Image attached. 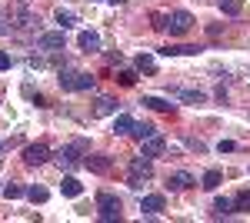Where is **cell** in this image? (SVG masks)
<instances>
[{
    "instance_id": "7402d4cb",
    "label": "cell",
    "mask_w": 250,
    "mask_h": 223,
    "mask_svg": "<svg viewBox=\"0 0 250 223\" xmlns=\"http://www.w3.org/2000/svg\"><path fill=\"white\" fill-rule=\"evenodd\" d=\"M57 23H60V30H70V27L77 23V17H74L70 10H63V7H60V10H57Z\"/></svg>"
},
{
    "instance_id": "7c38bea8",
    "label": "cell",
    "mask_w": 250,
    "mask_h": 223,
    "mask_svg": "<svg viewBox=\"0 0 250 223\" xmlns=\"http://www.w3.org/2000/svg\"><path fill=\"white\" fill-rule=\"evenodd\" d=\"M193 183H197V180H193L190 173H184V170L167 177V186H170V190H187V186H193Z\"/></svg>"
},
{
    "instance_id": "ffe728a7",
    "label": "cell",
    "mask_w": 250,
    "mask_h": 223,
    "mask_svg": "<svg viewBox=\"0 0 250 223\" xmlns=\"http://www.w3.org/2000/svg\"><path fill=\"white\" fill-rule=\"evenodd\" d=\"M220 180H224V173H220V170H207V173H204V180H200V186H204V190H217Z\"/></svg>"
},
{
    "instance_id": "d6986e66",
    "label": "cell",
    "mask_w": 250,
    "mask_h": 223,
    "mask_svg": "<svg viewBox=\"0 0 250 223\" xmlns=\"http://www.w3.org/2000/svg\"><path fill=\"white\" fill-rule=\"evenodd\" d=\"M233 200L230 197H217V200H213V213H217V217H227V213H233Z\"/></svg>"
},
{
    "instance_id": "4dcf8cb0",
    "label": "cell",
    "mask_w": 250,
    "mask_h": 223,
    "mask_svg": "<svg viewBox=\"0 0 250 223\" xmlns=\"http://www.w3.org/2000/svg\"><path fill=\"white\" fill-rule=\"evenodd\" d=\"M0 70H10V57L0 50Z\"/></svg>"
},
{
    "instance_id": "9a60e30c",
    "label": "cell",
    "mask_w": 250,
    "mask_h": 223,
    "mask_svg": "<svg viewBox=\"0 0 250 223\" xmlns=\"http://www.w3.org/2000/svg\"><path fill=\"white\" fill-rule=\"evenodd\" d=\"M60 193H63V197H80V193H83V183H80L77 177H63V183H60Z\"/></svg>"
},
{
    "instance_id": "9c48e42d",
    "label": "cell",
    "mask_w": 250,
    "mask_h": 223,
    "mask_svg": "<svg viewBox=\"0 0 250 223\" xmlns=\"http://www.w3.org/2000/svg\"><path fill=\"white\" fill-rule=\"evenodd\" d=\"M164 206H167L164 193H147V197L140 200V210H144V213H150V217H154V213H160Z\"/></svg>"
},
{
    "instance_id": "6da1fadb",
    "label": "cell",
    "mask_w": 250,
    "mask_h": 223,
    "mask_svg": "<svg viewBox=\"0 0 250 223\" xmlns=\"http://www.w3.org/2000/svg\"><path fill=\"white\" fill-rule=\"evenodd\" d=\"M150 173H154V167H150V157H134L130 160V173H127V186H134V190H140L144 186V180H150Z\"/></svg>"
},
{
    "instance_id": "52a82bcc",
    "label": "cell",
    "mask_w": 250,
    "mask_h": 223,
    "mask_svg": "<svg viewBox=\"0 0 250 223\" xmlns=\"http://www.w3.org/2000/svg\"><path fill=\"white\" fill-rule=\"evenodd\" d=\"M164 147H167V140H164L160 133H154V137H147V140L140 143V153L154 160V157H160V153H164Z\"/></svg>"
},
{
    "instance_id": "f546056e",
    "label": "cell",
    "mask_w": 250,
    "mask_h": 223,
    "mask_svg": "<svg viewBox=\"0 0 250 223\" xmlns=\"http://www.w3.org/2000/svg\"><path fill=\"white\" fill-rule=\"evenodd\" d=\"M217 150H220V153H233V150H237V143H233V140H220V143H217Z\"/></svg>"
},
{
    "instance_id": "7a4b0ae2",
    "label": "cell",
    "mask_w": 250,
    "mask_h": 223,
    "mask_svg": "<svg viewBox=\"0 0 250 223\" xmlns=\"http://www.w3.org/2000/svg\"><path fill=\"white\" fill-rule=\"evenodd\" d=\"M60 87L70 93H80V90H90L94 87V77L83 74V70H60Z\"/></svg>"
},
{
    "instance_id": "5bb4252c",
    "label": "cell",
    "mask_w": 250,
    "mask_h": 223,
    "mask_svg": "<svg viewBox=\"0 0 250 223\" xmlns=\"http://www.w3.org/2000/svg\"><path fill=\"white\" fill-rule=\"evenodd\" d=\"M140 103L150 107V110H160V113H173V103H170V100H164V97H144Z\"/></svg>"
},
{
    "instance_id": "f1b7e54d",
    "label": "cell",
    "mask_w": 250,
    "mask_h": 223,
    "mask_svg": "<svg viewBox=\"0 0 250 223\" xmlns=\"http://www.w3.org/2000/svg\"><path fill=\"white\" fill-rule=\"evenodd\" d=\"M233 203H237V210H250V190H244V193H240Z\"/></svg>"
},
{
    "instance_id": "ba28073f",
    "label": "cell",
    "mask_w": 250,
    "mask_h": 223,
    "mask_svg": "<svg viewBox=\"0 0 250 223\" xmlns=\"http://www.w3.org/2000/svg\"><path fill=\"white\" fill-rule=\"evenodd\" d=\"M60 47H63V30L40 34V37H37V50H60Z\"/></svg>"
},
{
    "instance_id": "8fae6325",
    "label": "cell",
    "mask_w": 250,
    "mask_h": 223,
    "mask_svg": "<svg viewBox=\"0 0 250 223\" xmlns=\"http://www.w3.org/2000/svg\"><path fill=\"white\" fill-rule=\"evenodd\" d=\"M77 43H80V50H87V54H97L100 50V37H97L94 30H83L77 37Z\"/></svg>"
},
{
    "instance_id": "d6a6232c",
    "label": "cell",
    "mask_w": 250,
    "mask_h": 223,
    "mask_svg": "<svg viewBox=\"0 0 250 223\" xmlns=\"http://www.w3.org/2000/svg\"><path fill=\"white\" fill-rule=\"evenodd\" d=\"M0 190H3V183H0Z\"/></svg>"
},
{
    "instance_id": "3957f363",
    "label": "cell",
    "mask_w": 250,
    "mask_h": 223,
    "mask_svg": "<svg viewBox=\"0 0 250 223\" xmlns=\"http://www.w3.org/2000/svg\"><path fill=\"white\" fill-rule=\"evenodd\" d=\"M97 213H100V220H120V197L117 193H97Z\"/></svg>"
},
{
    "instance_id": "4316f807",
    "label": "cell",
    "mask_w": 250,
    "mask_h": 223,
    "mask_svg": "<svg viewBox=\"0 0 250 223\" xmlns=\"http://www.w3.org/2000/svg\"><path fill=\"white\" fill-rule=\"evenodd\" d=\"M117 80H120L124 87H134V83H137V74H134V70H120V74H117Z\"/></svg>"
},
{
    "instance_id": "44dd1931",
    "label": "cell",
    "mask_w": 250,
    "mask_h": 223,
    "mask_svg": "<svg viewBox=\"0 0 250 223\" xmlns=\"http://www.w3.org/2000/svg\"><path fill=\"white\" fill-rule=\"evenodd\" d=\"M177 97H180V100H187V103H197V107L207 100V93H200V90H177Z\"/></svg>"
},
{
    "instance_id": "603a6c76",
    "label": "cell",
    "mask_w": 250,
    "mask_h": 223,
    "mask_svg": "<svg viewBox=\"0 0 250 223\" xmlns=\"http://www.w3.org/2000/svg\"><path fill=\"white\" fill-rule=\"evenodd\" d=\"M27 197H30V200H34V203H47V197H50V193H47V186H30V190H27Z\"/></svg>"
},
{
    "instance_id": "4fadbf2b",
    "label": "cell",
    "mask_w": 250,
    "mask_h": 223,
    "mask_svg": "<svg viewBox=\"0 0 250 223\" xmlns=\"http://www.w3.org/2000/svg\"><path fill=\"white\" fill-rule=\"evenodd\" d=\"M130 130H134V117H130V113H117V120H114V133H117V137H127Z\"/></svg>"
},
{
    "instance_id": "8992f818",
    "label": "cell",
    "mask_w": 250,
    "mask_h": 223,
    "mask_svg": "<svg viewBox=\"0 0 250 223\" xmlns=\"http://www.w3.org/2000/svg\"><path fill=\"white\" fill-rule=\"evenodd\" d=\"M47 157H50V147H47V143H30V147L23 150V163H27V167H40Z\"/></svg>"
},
{
    "instance_id": "484cf974",
    "label": "cell",
    "mask_w": 250,
    "mask_h": 223,
    "mask_svg": "<svg viewBox=\"0 0 250 223\" xmlns=\"http://www.w3.org/2000/svg\"><path fill=\"white\" fill-rule=\"evenodd\" d=\"M220 10L230 14V17H237V14H240V0H220Z\"/></svg>"
},
{
    "instance_id": "5b68a950",
    "label": "cell",
    "mask_w": 250,
    "mask_h": 223,
    "mask_svg": "<svg viewBox=\"0 0 250 223\" xmlns=\"http://www.w3.org/2000/svg\"><path fill=\"white\" fill-rule=\"evenodd\" d=\"M190 27H193V17L187 14V10H173V14H170V23H167V30H170L173 37H184Z\"/></svg>"
},
{
    "instance_id": "ac0fdd59",
    "label": "cell",
    "mask_w": 250,
    "mask_h": 223,
    "mask_svg": "<svg viewBox=\"0 0 250 223\" xmlns=\"http://www.w3.org/2000/svg\"><path fill=\"white\" fill-rule=\"evenodd\" d=\"M160 54H164V57H180V54L193 57V54H200V47H193V43H184V47H164Z\"/></svg>"
},
{
    "instance_id": "277c9868",
    "label": "cell",
    "mask_w": 250,
    "mask_h": 223,
    "mask_svg": "<svg viewBox=\"0 0 250 223\" xmlns=\"http://www.w3.org/2000/svg\"><path fill=\"white\" fill-rule=\"evenodd\" d=\"M83 150H87V140H74L70 147H63L57 153V163H60V167H67V170L80 167V163H83V160H80V153H83Z\"/></svg>"
},
{
    "instance_id": "1f68e13d",
    "label": "cell",
    "mask_w": 250,
    "mask_h": 223,
    "mask_svg": "<svg viewBox=\"0 0 250 223\" xmlns=\"http://www.w3.org/2000/svg\"><path fill=\"white\" fill-rule=\"evenodd\" d=\"M0 150H3V143H0Z\"/></svg>"
},
{
    "instance_id": "2e32d148",
    "label": "cell",
    "mask_w": 250,
    "mask_h": 223,
    "mask_svg": "<svg viewBox=\"0 0 250 223\" xmlns=\"http://www.w3.org/2000/svg\"><path fill=\"white\" fill-rule=\"evenodd\" d=\"M97 117H110V113H117V100L114 97H100L97 100V107H94Z\"/></svg>"
},
{
    "instance_id": "30bf717a",
    "label": "cell",
    "mask_w": 250,
    "mask_h": 223,
    "mask_svg": "<svg viewBox=\"0 0 250 223\" xmlns=\"http://www.w3.org/2000/svg\"><path fill=\"white\" fill-rule=\"evenodd\" d=\"M83 167H90L94 173H107V170H110V157H107V153H94V157L83 160Z\"/></svg>"
},
{
    "instance_id": "e0dca14e",
    "label": "cell",
    "mask_w": 250,
    "mask_h": 223,
    "mask_svg": "<svg viewBox=\"0 0 250 223\" xmlns=\"http://www.w3.org/2000/svg\"><path fill=\"white\" fill-rule=\"evenodd\" d=\"M154 133H157L154 123H137V120H134V130H130V137H134V140H140V143H144V140H147V137H154Z\"/></svg>"
},
{
    "instance_id": "d4e9b609",
    "label": "cell",
    "mask_w": 250,
    "mask_h": 223,
    "mask_svg": "<svg viewBox=\"0 0 250 223\" xmlns=\"http://www.w3.org/2000/svg\"><path fill=\"white\" fill-rule=\"evenodd\" d=\"M137 70H144V74H154V57L140 54V57H137Z\"/></svg>"
},
{
    "instance_id": "cb8c5ba5",
    "label": "cell",
    "mask_w": 250,
    "mask_h": 223,
    "mask_svg": "<svg viewBox=\"0 0 250 223\" xmlns=\"http://www.w3.org/2000/svg\"><path fill=\"white\" fill-rule=\"evenodd\" d=\"M0 193H3L7 200H20V197H23L27 190H23V186H17V183H7V186H3V190H0Z\"/></svg>"
},
{
    "instance_id": "83f0119b",
    "label": "cell",
    "mask_w": 250,
    "mask_h": 223,
    "mask_svg": "<svg viewBox=\"0 0 250 223\" xmlns=\"http://www.w3.org/2000/svg\"><path fill=\"white\" fill-rule=\"evenodd\" d=\"M154 30H167V23H170V14H154Z\"/></svg>"
}]
</instances>
